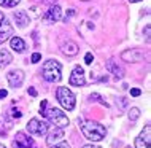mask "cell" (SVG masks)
<instances>
[{
  "label": "cell",
  "mask_w": 151,
  "mask_h": 148,
  "mask_svg": "<svg viewBox=\"0 0 151 148\" xmlns=\"http://www.w3.org/2000/svg\"><path fill=\"white\" fill-rule=\"evenodd\" d=\"M81 132L89 140L100 142L107 135V129H105V126H102L97 121H84V123H81Z\"/></svg>",
  "instance_id": "6da1fadb"
},
{
  "label": "cell",
  "mask_w": 151,
  "mask_h": 148,
  "mask_svg": "<svg viewBox=\"0 0 151 148\" xmlns=\"http://www.w3.org/2000/svg\"><path fill=\"white\" fill-rule=\"evenodd\" d=\"M60 64L54 59H48L46 62L43 64V69H42V75L46 81L50 83H58L62 78V73H60Z\"/></svg>",
  "instance_id": "7a4b0ae2"
},
{
  "label": "cell",
  "mask_w": 151,
  "mask_h": 148,
  "mask_svg": "<svg viewBox=\"0 0 151 148\" xmlns=\"http://www.w3.org/2000/svg\"><path fill=\"white\" fill-rule=\"evenodd\" d=\"M45 118H48L52 124H54V127H65L68 126V118L65 116V113L62 112V110L56 108V107H51V108H46V112H45Z\"/></svg>",
  "instance_id": "3957f363"
},
{
  "label": "cell",
  "mask_w": 151,
  "mask_h": 148,
  "mask_svg": "<svg viewBox=\"0 0 151 148\" xmlns=\"http://www.w3.org/2000/svg\"><path fill=\"white\" fill-rule=\"evenodd\" d=\"M58 100L65 110H73L75 108V104H76L75 94H73L68 88H64V86H60L58 89Z\"/></svg>",
  "instance_id": "277c9868"
},
{
  "label": "cell",
  "mask_w": 151,
  "mask_h": 148,
  "mask_svg": "<svg viewBox=\"0 0 151 148\" xmlns=\"http://www.w3.org/2000/svg\"><path fill=\"white\" fill-rule=\"evenodd\" d=\"M143 51L138 48H130V49H126V51H122L121 54V59L126 61V62H140V61H143Z\"/></svg>",
  "instance_id": "5b68a950"
},
{
  "label": "cell",
  "mask_w": 151,
  "mask_h": 148,
  "mask_svg": "<svg viewBox=\"0 0 151 148\" xmlns=\"http://www.w3.org/2000/svg\"><path fill=\"white\" fill-rule=\"evenodd\" d=\"M27 131H29V134H32V135H40V137H42V135L46 134L48 126H46V123L34 118V120H30L29 124H27Z\"/></svg>",
  "instance_id": "8992f818"
},
{
  "label": "cell",
  "mask_w": 151,
  "mask_h": 148,
  "mask_svg": "<svg viewBox=\"0 0 151 148\" xmlns=\"http://www.w3.org/2000/svg\"><path fill=\"white\" fill-rule=\"evenodd\" d=\"M13 145L18 147V148H37L34 139L29 137V135H26L24 132H18V134H16V139H14Z\"/></svg>",
  "instance_id": "52a82bcc"
},
{
  "label": "cell",
  "mask_w": 151,
  "mask_h": 148,
  "mask_svg": "<svg viewBox=\"0 0 151 148\" xmlns=\"http://www.w3.org/2000/svg\"><path fill=\"white\" fill-rule=\"evenodd\" d=\"M60 16H62V8H60L59 5H51L46 10V13H43V21L56 22V21L60 19Z\"/></svg>",
  "instance_id": "ba28073f"
},
{
  "label": "cell",
  "mask_w": 151,
  "mask_h": 148,
  "mask_svg": "<svg viewBox=\"0 0 151 148\" xmlns=\"http://www.w3.org/2000/svg\"><path fill=\"white\" fill-rule=\"evenodd\" d=\"M6 80L13 88H19V86L22 84V81H24V72L19 70V69H14V70L6 73Z\"/></svg>",
  "instance_id": "9c48e42d"
},
{
  "label": "cell",
  "mask_w": 151,
  "mask_h": 148,
  "mask_svg": "<svg viewBox=\"0 0 151 148\" xmlns=\"http://www.w3.org/2000/svg\"><path fill=\"white\" fill-rule=\"evenodd\" d=\"M70 84L72 86H84L86 84V80H84V70L81 67H75L70 75Z\"/></svg>",
  "instance_id": "30bf717a"
},
{
  "label": "cell",
  "mask_w": 151,
  "mask_h": 148,
  "mask_svg": "<svg viewBox=\"0 0 151 148\" xmlns=\"http://www.w3.org/2000/svg\"><path fill=\"white\" fill-rule=\"evenodd\" d=\"M60 49H62V53L65 56H76L80 51V46L75 42H72V40H67V42L60 46Z\"/></svg>",
  "instance_id": "8fae6325"
},
{
  "label": "cell",
  "mask_w": 151,
  "mask_h": 148,
  "mask_svg": "<svg viewBox=\"0 0 151 148\" xmlns=\"http://www.w3.org/2000/svg\"><path fill=\"white\" fill-rule=\"evenodd\" d=\"M11 34H13V27H11V24L5 19V21L2 22V26H0V45L3 42H6L11 37Z\"/></svg>",
  "instance_id": "7c38bea8"
},
{
  "label": "cell",
  "mask_w": 151,
  "mask_h": 148,
  "mask_svg": "<svg viewBox=\"0 0 151 148\" xmlns=\"http://www.w3.org/2000/svg\"><path fill=\"white\" fill-rule=\"evenodd\" d=\"M13 18H14V21L19 27H26L27 24L30 22V16L27 14L26 11H16V13L13 14Z\"/></svg>",
  "instance_id": "4fadbf2b"
},
{
  "label": "cell",
  "mask_w": 151,
  "mask_h": 148,
  "mask_svg": "<svg viewBox=\"0 0 151 148\" xmlns=\"http://www.w3.org/2000/svg\"><path fill=\"white\" fill-rule=\"evenodd\" d=\"M105 67H107V70H108V72H111L116 78H121L122 75H124V73H122V69L116 64V61H115V59H108V61H107V64H105Z\"/></svg>",
  "instance_id": "5bb4252c"
},
{
  "label": "cell",
  "mask_w": 151,
  "mask_h": 148,
  "mask_svg": "<svg viewBox=\"0 0 151 148\" xmlns=\"http://www.w3.org/2000/svg\"><path fill=\"white\" fill-rule=\"evenodd\" d=\"M62 137H64V131L60 129V127H54V129L50 132V135L46 137V143H48V145H52L54 142L60 140Z\"/></svg>",
  "instance_id": "9a60e30c"
},
{
  "label": "cell",
  "mask_w": 151,
  "mask_h": 148,
  "mask_svg": "<svg viewBox=\"0 0 151 148\" xmlns=\"http://www.w3.org/2000/svg\"><path fill=\"white\" fill-rule=\"evenodd\" d=\"M10 46L13 48V51H16V53H22L24 49H26V42H24L22 38H19V37H13V38L10 40Z\"/></svg>",
  "instance_id": "2e32d148"
},
{
  "label": "cell",
  "mask_w": 151,
  "mask_h": 148,
  "mask_svg": "<svg viewBox=\"0 0 151 148\" xmlns=\"http://www.w3.org/2000/svg\"><path fill=\"white\" fill-rule=\"evenodd\" d=\"M13 61V56H11V53L8 51V49H0V69L6 67L8 64Z\"/></svg>",
  "instance_id": "e0dca14e"
},
{
  "label": "cell",
  "mask_w": 151,
  "mask_h": 148,
  "mask_svg": "<svg viewBox=\"0 0 151 148\" xmlns=\"http://www.w3.org/2000/svg\"><path fill=\"white\" fill-rule=\"evenodd\" d=\"M140 139L146 143V145H150V142H151V126H150V124H146V126H145V129L142 131Z\"/></svg>",
  "instance_id": "ac0fdd59"
},
{
  "label": "cell",
  "mask_w": 151,
  "mask_h": 148,
  "mask_svg": "<svg viewBox=\"0 0 151 148\" xmlns=\"http://www.w3.org/2000/svg\"><path fill=\"white\" fill-rule=\"evenodd\" d=\"M127 116H129V120H130V121H137V120H138V116H140V108H137V107H132V108L129 110Z\"/></svg>",
  "instance_id": "d6986e66"
},
{
  "label": "cell",
  "mask_w": 151,
  "mask_h": 148,
  "mask_svg": "<svg viewBox=\"0 0 151 148\" xmlns=\"http://www.w3.org/2000/svg\"><path fill=\"white\" fill-rule=\"evenodd\" d=\"M21 0H0V5L2 6H8V8H13L16 6Z\"/></svg>",
  "instance_id": "ffe728a7"
},
{
  "label": "cell",
  "mask_w": 151,
  "mask_h": 148,
  "mask_svg": "<svg viewBox=\"0 0 151 148\" xmlns=\"http://www.w3.org/2000/svg\"><path fill=\"white\" fill-rule=\"evenodd\" d=\"M91 100H97V102H100V104H102V105H105V107H108V104H107V102H105V100H104V99H102V97L99 96V94H96V92H94V94H91Z\"/></svg>",
  "instance_id": "44dd1931"
},
{
  "label": "cell",
  "mask_w": 151,
  "mask_h": 148,
  "mask_svg": "<svg viewBox=\"0 0 151 148\" xmlns=\"http://www.w3.org/2000/svg\"><path fill=\"white\" fill-rule=\"evenodd\" d=\"M135 148H150V145H146L140 137H137L135 139Z\"/></svg>",
  "instance_id": "7402d4cb"
},
{
  "label": "cell",
  "mask_w": 151,
  "mask_h": 148,
  "mask_svg": "<svg viewBox=\"0 0 151 148\" xmlns=\"http://www.w3.org/2000/svg\"><path fill=\"white\" fill-rule=\"evenodd\" d=\"M46 107H48V100H42V105H40V115H42V116H45Z\"/></svg>",
  "instance_id": "603a6c76"
},
{
  "label": "cell",
  "mask_w": 151,
  "mask_h": 148,
  "mask_svg": "<svg viewBox=\"0 0 151 148\" xmlns=\"http://www.w3.org/2000/svg\"><path fill=\"white\" fill-rule=\"evenodd\" d=\"M40 59H42V54H38V53H34V54H32V62L34 64H37V62H40Z\"/></svg>",
  "instance_id": "cb8c5ba5"
},
{
  "label": "cell",
  "mask_w": 151,
  "mask_h": 148,
  "mask_svg": "<svg viewBox=\"0 0 151 148\" xmlns=\"http://www.w3.org/2000/svg\"><path fill=\"white\" fill-rule=\"evenodd\" d=\"M140 94H142V91H140V89H137V88H132V89H130V96H134V97H138Z\"/></svg>",
  "instance_id": "d4e9b609"
},
{
  "label": "cell",
  "mask_w": 151,
  "mask_h": 148,
  "mask_svg": "<svg viewBox=\"0 0 151 148\" xmlns=\"http://www.w3.org/2000/svg\"><path fill=\"white\" fill-rule=\"evenodd\" d=\"M11 115H13V118H21L22 116V113L19 112V110H16V108L11 110Z\"/></svg>",
  "instance_id": "484cf974"
},
{
  "label": "cell",
  "mask_w": 151,
  "mask_h": 148,
  "mask_svg": "<svg viewBox=\"0 0 151 148\" xmlns=\"http://www.w3.org/2000/svg\"><path fill=\"white\" fill-rule=\"evenodd\" d=\"M51 148H70V145H68L67 142H62V143H59V145H54V147H51Z\"/></svg>",
  "instance_id": "4316f807"
},
{
  "label": "cell",
  "mask_w": 151,
  "mask_h": 148,
  "mask_svg": "<svg viewBox=\"0 0 151 148\" xmlns=\"http://www.w3.org/2000/svg\"><path fill=\"white\" fill-rule=\"evenodd\" d=\"M92 59H94L92 54H91V53H88L86 57H84V62H86V64H91V62H92Z\"/></svg>",
  "instance_id": "83f0119b"
},
{
  "label": "cell",
  "mask_w": 151,
  "mask_h": 148,
  "mask_svg": "<svg viewBox=\"0 0 151 148\" xmlns=\"http://www.w3.org/2000/svg\"><path fill=\"white\" fill-rule=\"evenodd\" d=\"M73 14H75V10H68V11H67V14H65V21H67L68 18H72Z\"/></svg>",
  "instance_id": "f1b7e54d"
},
{
  "label": "cell",
  "mask_w": 151,
  "mask_h": 148,
  "mask_svg": "<svg viewBox=\"0 0 151 148\" xmlns=\"http://www.w3.org/2000/svg\"><path fill=\"white\" fill-rule=\"evenodd\" d=\"M8 96V91L6 89H0V99H5Z\"/></svg>",
  "instance_id": "f546056e"
},
{
  "label": "cell",
  "mask_w": 151,
  "mask_h": 148,
  "mask_svg": "<svg viewBox=\"0 0 151 148\" xmlns=\"http://www.w3.org/2000/svg\"><path fill=\"white\" fill-rule=\"evenodd\" d=\"M56 2H58V0H43V3H46V5H56Z\"/></svg>",
  "instance_id": "4dcf8cb0"
},
{
  "label": "cell",
  "mask_w": 151,
  "mask_h": 148,
  "mask_svg": "<svg viewBox=\"0 0 151 148\" xmlns=\"http://www.w3.org/2000/svg\"><path fill=\"white\" fill-rule=\"evenodd\" d=\"M29 94H30L32 97H35L37 96V89L35 88H29Z\"/></svg>",
  "instance_id": "1f68e13d"
},
{
  "label": "cell",
  "mask_w": 151,
  "mask_h": 148,
  "mask_svg": "<svg viewBox=\"0 0 151 148\" xmlns=\"http://www.w3.org/2000/svg\"><path fill=\"white\" fill-rule=\"evenodd\" d=\"M145 35H146V40L150 42V26H146V27H145Z\"/></svg>",
  "instance_id": "d6a6232c"
},
{
  "label": "cell",
  "mask_w": 151,
  "mask_h": 148,
  "mask_svg": "<svg viewBox=\"0 0 151 148\" xmlns=\"http://www.w3.org/2000/svg\"><path fill=\"white\" fill-rule=\"evenodd\" d=\"M3 21H5V16H3V13L0 11V26H2V22H3Z\"/></svg>",
  "instance_id": "836d02e7"
},
{
  "label": "cell",
  "mask_w": 151,
  "mask_h": 148,
  "mask_svg": "<svg viewBox=\"0 0 151 148\" xmlns=\"http://www.w3.org/2000/svg\"><path fill=\"white\" fill-rule=\"evenodd\" d=\"M83 148H100V147H97V145H84Z\"/></svg>",
  "instance_id": "e575fe53"
},
{
  "label": "cell",
  "mask_w": 151,
  "mask_h": 148,
  "mask_svg": "<svg viewBox=\"0 0 151 148\" xmlns=\"http://www.w3.org/2000/svg\"><path fill=\"white\" fill-rule=\"evenodd\" d=\"M130 3H135V2H140V0H129Z\"/></svg>",
  "instance_id": "d590c367"
},
{
  "label": "cell",
  "mask_w": 151,
  "mask_h": 148,
  "mask_svg": "<svg viewBox=\"0 0 151 148\" xmlns=\"http://www.w3.org/2000/svg\"><path fill=\"white\" fill-rule=\"evenodd\" d=\"M0 148H5V147H3V145H2V143H0Z\"/></svg>",
  "instance_id": "8d00e7d4"
},
{
  "label": "cell",
  "mask_w": 151,
  "mask_h": 148,
  "mask_svg": "<svg viewBox=\"0 0 151 148\" xmlns=\"http://www.w3.org/2000/svg\"><path fill=\"white\" fill-rule=\"evenodd\" d=\"M83 2H88V0H83Z\"/></svg>",
  "instance_id": "74e56055"
}]
</instances>
